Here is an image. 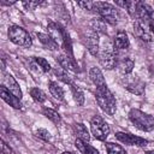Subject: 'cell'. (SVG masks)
<instances>
[{
	"instance_id": "cell-1",
	"label": "cell",
	"mask_w": 154,
	"mask_h": 154,
	"mask_svg": "<svg viewBox=\"0 0 154 154\" xmlns=\"http://www.w3.org/2000/svg\"><path fill=\"white\" fill-rule=\"evenodd\" d=\"M95 97H96V101H97L100 108L105 113H107L108 116H113L116 113L117 102H116V99H114L113 94L111 93V90L107 87L96 89Z\"/></svg>"
},
{
	"instance_id": "cell-2",
	"label": "cell",
	"mask_w": 154,
	"mask_h": 154,
	"mask_svg": "<svg viewBox=\"0 0 154 154\" xmlns=\"http://www.w3.org/2000/svg\"><path fill=\"white\" fill-rule=\"evenodd\" d=\"M130 122L142 131H152L154 130V117L142 112L141 109L132 108L129 112Z\"/></svg>"
},
{
	"instance_id": "cell-3",
	"label": "cell",
	"mask_w": 154,
	"mask_h": 154,
	"mask_svg": "<svg viewBox=\"0 0 154 154\" xmlns=\"http://www.w3.org/2000/svg\"><path fill=\"white\" fill-rule=\"evenodd\" d=\"M94 11H96L100 16L101 19H103L106 23L108 24H117L118 23V19H119V12L118 10L108 4V2H100V1H95V5H94Z\"/></svg>"
},
{
	"instance_id": "cell-4",
	"label": "cell",
	"mask_w": 154,
	"mask_h": 154,
	"mask_svg": "<svg viewBox=\"0 0 154 154\" xmlns=\"http://www.w3.org/2000/svg\"><path fill=\"white\" fill-rule=\"evenodd\" d=\"M8 38L14 45L23 46V47H30L32 43L31 37L28 34V31L18 25H12L8 28Z\"/></svg>"
},
{
	"instance_id": "cell-5",
	"label": "cell",
	"mask_w": 154,
	"mask_h": 154,
	"mask_svg": "<svg viewBox=\"0 0 154 154\" xmlns=\"http://www.w3.org/2000/svg\"><path fill=\"white\" fill-rule=\"evenodd\" d=\"M90 130H91V134L94 135V137L100 140V141H105L107 138V136L109 135V131H111L108 124L100 116H94L91 118Z\"/></svg>"
},
{
	"instance_id": "cell-6",
	"label": "cell",
	"mask_w": 154,
	"mask_h": 154,
	"mask_svg": "<svg viewBox=\"0 0 154 154\" xmlns=\"http://www.w3.org/2000/svg\"><path fill=\"white\" fill-rule=\"evenodd\" d=\"M99 61L100 64L106 69V70H112L113 67H116V65L118 64L117 61V54L116 52L107 47V48H103L100 53H99Z\"/></svg>"
},
{
	"instance_id": "cell-7",
	"label": "cell",
	"mask_w": 154,
	"mask_h": 154,
	"mask_svg": "<svg viewBox=\"0 0 154 154\" xmlns=\"http://www.w3.org/2000/svg\"><path fill=\"white\" fill-rule=\"evenodd\" d=\"M116 137L120 142H123L125 144H129V146L143 147V146H147V143H148L147 140H144L142 137H138V136H135L132 134H128V132H117L116 134Z\"/></svg>"
},
{
	"instance_id": "cell-8",
	"label": "cell",
	"mask_w": 154,
	"mask_h": 154,
	"mask_svg": "<svg viewBox=\"0 0 154 154\" xmlns=\"http://www.w3.org/2000/svg\"><path fill=\"white\" fill-rule=\"evenodd\" d=\"M57 61L60 65V67H63L65 71H71V72H79L78 65L76 64V61L73 60L72 57L67 55V54H60L57 57Z\"/></svg>"
},
{
	"instance_id": "cell-9",
	"label": "cell",
	"mask_w": 154,
	"mask_h": 154,
	"mask_svg": "<svg viewBox=\"0 0 154 154\" xmlns=\"http://www.w3.org/2000/svg\"><path fill=\"white\" fill-rule=\"evenodd\" d=\"M2 85L4 87H6L17 99H22V96H23V94H22V90H20V88H19V85H18V83L16 82V79L10 75V73H5L4 75V78H2Z\"/></svg>"
},
{
	"instance_id": "cell-10",
	"label": "cell",
	"mask_w": 154,
	"mask_h": 154,
	"mask_svg": "<svg viewBox=\"0 0 154 154\" xmlns=\"http://www.w3.org/2000/svg\"><path fill=\"white\" fill-rule=\"evenodd\" d=\"M0 95H1V99L6 102V103H8L10 106H12L13 108H17V109H19V108H22V103H20V100L19 99H17L6 87H4V85H1L0 87Z\"/></svg>"
},
{
	"instance_id": "cell-11",
	"label": "cell",
	"mask_w": 154,
	"mask_h": 154,
	"mask_svg": "<svg viewBox=\"0 0 154 154\" xmlns=\"http://www.w3.org/2000/svg\"><path fill=\"white\" fill-rule=\"evenodd\" d=\"M87 47L91 55L99 54V34L93 31L91 29L87 34Z\"/></svg>"
},
{
	"instance_id": "cell-12",
	"label": "cell",
	"mask_w": 154,
	"mask_h": 154,
	"mask_svg": "<svg viewBox=\"0 0 154 154\" xmlns=\"http://www.w3.org/2000/svg\"><path fill=\"white\" fill-rule=\"evenodd\" d=\"M89 77H90L91 82L95 84L96 89L107 87V84L105 82V78H103V75H102V72H101V70L99 67H95V66L91 67L90 71H89Z\"/></svg>"
},
{
	"instance_id": "cell-13",
	"label": "cell",
	"mask_w": 154,
	"mask_h": 154,
	"mask_svg": "<svg viewBox=\"0 0 154 154\" xmlns=\"http://www.w3.org/2000/svg\"><path fill=\"white\" fill-rule=\"evenodd\" d=\"M113 46H114V48L118 49V51L129 48L130 41H129V38H128L126 32H124V31H118V32L116 34V36H114Z\"/></svg>"
},
{
	"instance_id": "cell-14",
	"label": "cell",
	"mask_w": 154,
	"mask_h": 154,
	"mask_svg": "<svg viewBox=\"0 0 154 154\" xmlns=\"http://www.w3.org/2000/svg\"><path fill=\"white\" fill-rule=\"evenodd\" d=\"M73 129H75V132H76L77 138L82 140V141L85 142V143L89 142L90 135H89V131L87 130L85 125H83L82 123H76V124H73Z\"/></svg>"
},
{
	"instance_id": "cell-15",
	"label": "cell",
	"mask_w": 154,
	"mask_h": 154,
	"mask_svg": "<svg viewBox=\"0 0 154 154\" xmlns=\"http://www.w3.org/2000/svg\"><path fill=\"white\" fill-rule=\"evenodd\" d=\"M37 35V37H38V40H40V42L46 47V48H48V49H52V51H54V49H58V43L49 36V34H42V32H37L36 34Z\"/></svg>"
},
{
	"instance_id": "cell-16",
	"label": "cell",
	"mask_w": 154,
	"mask_h": 154,
	"mask_svg": "<svg viewBox=\"0 0 154 154\" xmlns=\"http://www.w3.org/2000/svg\"><path fill=\"white\" fill-rule=\"evenodd\" d=\"M118 69L124 75H128V73H131L134 67H135V63L131 58H123L120 61H118Z\"/></svg>"
},
{
	"instance_id": "cell-17",
	"label": "cell",
	"mask_w": 154,
	"mask_h": 154,
	"mask_svg": "<svg viewBox=\"0 0 154 154\" xmlns=\"http://www.w3.org/2000/svg\"><path fill=\"white\" fill-rule=\"evenodd\" d=\"M75 146H76L77 149H78L81 153H83V154H99V152H97L93 146H90V144L83 142V141L79 140V138H76Z\"/></svg>"
},
{
	"instance_id": "cell-18",
	"label": "cell",
	"mask_w": 154,
	"mask_h": 154,
	"mask_svg": "<svg viewBox=\"0 0 154 154\" xmlns=\"http://www.w3.org/2000/svg\"><path fill=\"white\" fill-rule=\"evenodd\" d=\"M126 89L135 94V95H143L144 93V83L141 82V81H134V82H130L126 84Z\"/></svg>"
},
{
	"instance_id": "cell-19",
	"label": "cell",
	"mask_w": 154,
	"mask_h": 154,
	"mask_svg": "<svg viewBox=\"0 0 154 154\" xmlns=\"http://www.w3.org/2000/svg\"><path fill=\"white\" fill-rule=\"evenodd\" d=\"M48 87H49L51 94H52L57 100H60V101L64 100V90H63V88H61L57 82L51 81V82L48 83Z\"/></svg>"
},
{
	"instance_id": "cell-20",
	"label": "cell",
	"mask_w": 154,
	"mask_h": 154,
	"mask_svg": "<svg viewBox=\"0 0 154 154\" xmlns=\"http://www.w3.org/2000/svg\"><path fill=\"white\" fill-rule=\"evenodd\" d=\"M90 29L95 32H106V22L101 18H93L90 22Z\"/></svg>"
},
{
	"instance_id": "cell-21",
	"label": "cell",
	"mask_w": 154,
	"mask_h": 154,
	"mask_svg": "<svg viewBox=\"0 0 154 154\" xmlns=\"http://www.w3.org/2000/svg\"><path fill=\"white\" fill-rule=\"evenodd\" d=\"M70 87H71V91H72V95H73L75 101L77 102V105L82 106L83 102H84V94H83L82 89L78 85H76L75 83H71Z\"/></svg>"
},
{
	"instance_id": "cell-22",
	"label": "cell",
	"mask_w": 154,
	"mask_h": 154,
	"mask_svg": "<svg viewBox=\"0 0 154 154\" xmlns=\"http://www.w3.org/2000/svg\"><path fill=\"white\" fill-rule=\"evenodd\" d=\"M106 150H107L108 154H128L122 146L112 143V142H107L106 143Z\"/></svg>"
},
{
	"instance_id": "cell-23",
	"label": "cell",
	"mask_w": 154,
	"mask_h": 154,
	"mask_svg": "<svg viewBox=\"0 0 154 154\" xmlns=\"http://www.w3.org/2000/svg\"><path fill=\"white\" fill-rule=\"evenodd\" d=\"M34 63H35L36 67H38L42 72H48V71L51 70V65H49V63H48L45 58L35 57V58H34Z\"/></svg>"
},
{
	"instance_id": "cell-24",
	"label": "cell",
	"mask_w": 154,
	"mask_h": 154,
	"mask_svg": "<svg viewBox=\"0 0 154 154\" xmlns=\"http://www.w3.org/2000/svg\"><path fill=\"white\" fill-rule=\"evenodd\" d=\"M42 112H43V114L48 118V119H51L53 123H55V124H58V123H60V120H61V118H60V116H59V113L57 112V111H54V109H52V108H43L42 109Z\"/></svg>"
},
{
	"instance_id": "cell-25",
	"label": "cell",
	"mask_w": 154,
	"mask_h": 154,
	"mask_svg": "<svg viewBox=\"0 0 154 154\" xmlns=\"http://www.w3.org/2000/svg\"><path fill=\"white\" fill-rule=\"evenodd\" d=\"M138 5H140V1H125V10L129 12L130 16L132 17H136L137 16V8H138Z\"/></svg>"
},
{
	"instance_id": "cell-26",
	"label": "cell",
	"mask_w": 154,
	"mask_h": 154,
	"mask_svg": "<svg viewBox=\"0 0 154 154\" xmlns=\"http://www.w3.org/2000/svg\"><path fill=\"white\" fill-rule=\"evenodd\" d=\"M30 95H31V97L36 101V102H43V101H46V94L41 90V89H38V88H31L30 89Z\"/></svg>"
},
{
	"instance_id": "cell-27",
	"label": "cell",
	"mask_w": 154,
	"mask_h": 154,
	"mask_svg": "<svg viewBox=\"0 0 154 154\" xmlns=\"http://www.w3.org/2000/svg\"><path fill=\"white\" fill-rule=\"evenodd\" d=\"M54 72H55V75L59 77V79H61L63 82H65V83H67V84L73 83V82H72V79H71V77L67 75V72H66L63 67H57Z\"/></svg>"
},
{
	"instance_id": "cell-28",
	"label": "cell",
	"mask_w": 154,
	"mask_h": 154,
	"mask_svg": "<svg viewBox=\"0 0 154 154\" xmlns=\"http://www.w3.org/2000/svg\"><path fill=\"white\" fill-rule=\"evenodd\" d=\"M77 5L79 7H82L83 10H88V11H94V5L95 1H78Z\"/></svg>"
},
{
	"instance_id": "cell-29",
	"label": "cell",
	"mask_w": 154,
	"mask_h": 154,
	"mask_svg": "<svg viewBox=\"0 0 154 154\" xmlns=\"http://www.w3.org/2000/svg\"><path fill=\"white\" fill-rule=\"evenodd\" d=\"M36 135H37L38 138H41V140H43V141H46V142L51 140V134H49L46 129H38V130L36 131Z\"/></svg>"
},
{
	"instance_id": "cell-30",
	"label": "cell",
	"mask_w": 154,
	"mask_h": 154,
	"mask_svg": "<svg viewBox=\"0 0 154 154\" xmlns=\"http://www.w3.org/2000/svg\"><path fill=\"white\" fill-rule=\"evenodd\" d=\"M41 4H42L41 1H24V2H23L24 7H25L26 10H34L35 7L40 6Z\"/></svg>"
},
{
	"instance_id": "cell-31",
	"label": "cell",
	"mask_w": 154,
	"mask_h": 154,
	"mask_svg": "<svg viewBox=\"0 0 154 154\" xmlns=\"http://www.w3.org/2000/svg\"><path fill=\"white\" fill-rule=\"evenodd\" d=\"M1 152L2 154H12V149L4 141H1Z\"/></svg>"
},
{
	"instance_id": "cell-32",
	"label": "cell",
	"mask_w": 154,
	"mask_h": 154,
	"mask_svg": "<svg viewBox=\"0 0 154 154\" xmlns=\"http://www.w3.org/2000/svg\"><path fill=\"white\" fill-rule=\"evenodd\" d=\"M63 154H77V153H73V152H64Z\"/></svg>"
},
{
	"instance_id": "cell-33",
	"label": "cell",
	"mask_w": 154,
	"mask_h": 154,
	"mask_svg": "<svg viewBox=\"0 0 154 154\" xmlns=\"http://www.w3.org/2000/svg\"><path fill=\"white\" fill-rule=\"evenodd\" d=\"M152 28H153V31H154V19H152Z\"/></svg>"
},
{
	"instance_id": "cell-34",
	"label": "cell",
	"mask_w": 154,
	"mask_h": 154,
	"mask_svg": "<svg viewBox=\"0 0 154 154\" xmlns=\"http://www.w3.org/2000/svg\"><path fill=\"white\" fill-rule=\"evenodd\" d=\"M146 154H154V150H150V152H147Z\"/></svg>"
}]
</instances>
